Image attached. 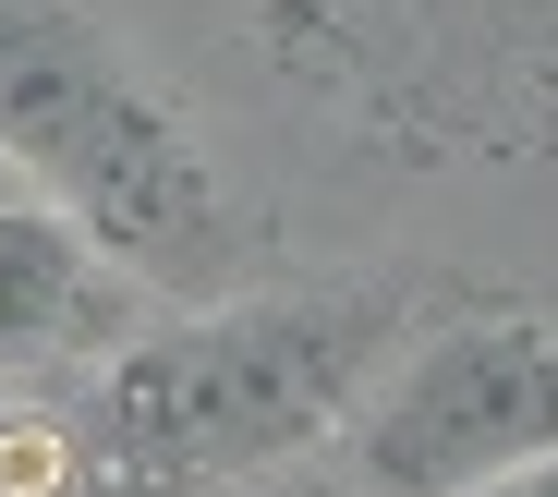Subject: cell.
I'll return each mask as SVG.
<instances>
[{"label": "cell", "instance_id": "cell-1", "mask_svg": "<svg viewBox=\"0 0 558 497\" xmlns=\"http://www.w3.org/2000/svg\"><path fill=\"white\" fill-rule=\"evenodd\" d=\"M401 340L413 316L389 291H255V304L146 316L85 401L73 473L98 497H219L340 437Z\"/></svg>", "mask_w": 558, "mask_h": 497}, {"label": "cell", "instance_id": "cell-2", "mask_svg": "<svg viewBox=\"0 0 558 497\" xmlns=\"http://www.w3.org/2000/svg\"><path fill=\"white\" fill-rule=\"evenodd\" d=\"M0 158L25 194L73 207L158 304H207L231 267V194L195 122L134 73L73 0H0Z\"/></svg>", "mask_w": 558, "mask_h": 497}, {"label": "cell", "instance_id": "cell-3", "mask_svg": "<svg viewBox=\"0 0 558 497\" xmlns=\"http://www.w3.org/2000/svg\"><path fill=\"white\" fill-rule=\"evenodd\" d=\"M377 497H474L558 449V328L546 316H449L389 352V376L340 425Z\"/></svg>", "mask_w": 558, "mask_h": 497}, {"label": "cell", "instance_id": "cell-4", "mask_svg": "<svg viewBox=\"0 0 558 497\" xmlns=\"http://www.w3.org/2000/svg\"><path fill=\"white\" fill-rule=\"evenodd\" d=\"M158 316V291L49 194H0V364H73V352H122Z\"/></svg>", "mask_w": 558, "mask_h": 497}, {"label": "cell", "instance_id": "cell-5", "mask_svg": "<svg viewBox=\"0 0 558 497\" xmlns=\"http://www.w3.org/2000/svg\"><path fill=\"white\" fill-rule=\"evenodd\" d=\"M474 497H558V449H546V461H522V473H498V485H474Z\"/></svg>", "mask_w": 558, "mask_h": 497}, {"label": "cell", "instance_id": "cell-6", "mask_svg": "<svg viewBox=\"0 0 558 497\" xmlns=\"http://www.w3.org/2000/svg\"><path fill=\"white\" fill-rule=\"evenodd\" d=\"M0 194H13V158H0Z\"/></svg>", "mask_w": 558, "mask_h": 497}]
</instances>
